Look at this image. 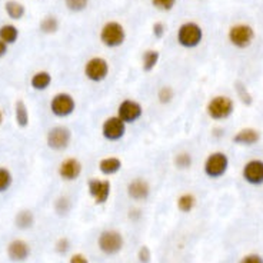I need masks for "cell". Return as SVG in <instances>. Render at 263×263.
Returning <instances> with one entry per match:
<instances>
[{
  "mask_svg": "<svg viewBox=\"0 0 263 263\" xmlns=\"http://www.w3.org/2000/svg\"><path fill=\"white\" fill-rule=\"evenodd\" d=\"M229 42L232 43L234 48L238 49H246L253 43L254 39V30L252 26L246 24V23H239L234 24L229 29L228 33Z\"/></svg>",
  "mask_w": 263,
  "mask_h": 263,
  "instance_id": "30bf717a",
  "label": "cell"
},
{
  "mask_svg": "<svg viewBox=\"0 0 263 263\" xmlns=\"http://www.w3.org/2000/svg\"><path fill=\"white\" fill-rule=\"evenodd\" d=\"M14 222H16V226L22 230L30 229L32 226L34 224V214L28 209H23L20 212H18L16 218H14Z\"/></svg>",
  "mask_w": 263,
  "mask_h": 263,
  "instance_id": "7402d4cb",
  "label": "cell"
},
{
  "mask_svg": "<svg viewBox=\"0 0 263 263\" xmlns=\"http://www.w3.org/2000/svg\"><path fill=\"white\" fill-rule=\"evenodd\" d=\"M83 172V164L76 158H68L59 164L58 173L64 182H74L80 178Z\"/></svg>",
  "mask_w": 263,
  "mask_h": 263,
  "instance_id": "9a60e30c",
  "label": "cell"
},
{
  "mask_svg": "<svg viewBox=\"0 0 263 263\" xmlns=\"http://www.w3.org/2000/svg\"><path fill=\"white\" fill-rule=\"evenodd\" d=\"M69 263H89V260H88V258H86L84 254H82V253H74L70 258Z\"/></svg>",
  "mask_w": 263,
  "mask_h": 263,
  "instance_id": "74e56055",
  "label": "cell"
},
{
  "mask_svg": "<svg viewBox=\"0 0 263 263\" xmlns=\"http://www.w3.org/2000/svg\"><path fill=\"white\" fill-rule=\"evenodd\" d=\"M233 112H234V103L229 96L218 94L206 104V113L212 120H226L232 116Z\"/></svg>",
  "mask_w": 263,
  "mask_h": 263,
  "instance_id": "3957f363",
  "label": "cell"
},
{
  "mask_svg": "<svg viewBox=\"0 0 263 263\" xmlns=\"http://www.w3.org/2000/svg\"><path fill=\"white\" fill-rule=\"evenodd\" d=\"M76 110V100L68 92L56 93L50 100V112L59 119H66Z\"/></svg>",
  "mask_w": 263,
  "mask_h": 263,
  "instance_id": "ba28073f",
  "label": "cell"
},
{
  "mask_svg": "<svg viewBox=\"0 0 263 263\" xmlns=\"http://www.w3.org/2000/svg\"><path fill=\"white\" fill-rule=\"evenodd\" d=\"M150 184L143 178H134L126 186V193L134 202H144L150 196Z\"/></svg>",
  "mask_w": 263,
  "mask_h": 263,
  "instance_id": "4fadbf2b",
  "label": "cell"
},
{
  "mask_svg": "<svg viewBox=\"0 0 263 263\" xmlns=\"http://www.w3.org/2000/svg\"><path fill=\"white\" fill-rule=\"evenodd\" d=\"M138 259H139L140 263H150V260H152V252H150L149 246H146V244L140 246V249L138 252Z\"/></svg>",
  "mask_w": 263,
  "mask_h": 263,
  "instance_id": "836d02e7",
  "label": "cell"
},
{
  "mask_svg": "<svg viewBox=\"0 0 263 263\" xmlns=\"http://www.w3.org/2000/svg\"><path fill=\"white\" fill-rule=\"evenodd\" d=\"M242 178L244 182L252 186H262L263 184V160L252 159L244 163L242 169Z\"/></svg>",
  "mask_w": 263,
  "mask_h": 263,
  "instance_id": "5bb4252c",
  "label": "cell"
},
{
  "mask_svg": "<svg viewBox=\"0 0 263 263\" xmlns=\"http://www.w3.org/2000/svg\"><path fill=\"white\" fill-rule=\"evenodd\" d=\"M159 60H160V52L156 49H148L142 56V70L144 73H150L156 69Z\"/></svg>",
  "mask_w": 263,
  "mask_h": 263,
  "instance_id": "d6986e66",
  "label": "cell"
},
{
  "mask_svg": "<svg viewBox=\"0 0 263 263\" xmlns=\"http://www.w3.org/2000/svg\"><path fill=\"white\" fill-rule=\"evenodd\" d=\"M229 169V158L224 152H212L204 160L203 172L209 179H220Z\"/></svg>",
  "mask_w": 263,
  "mask_h": 263,
  "instance_id": "8992f818",
  "label": "cell"
},
{
  "mask_svg": "<svg viewBox=\"0 0 263 263\" xmlns=\"http://www.w3.org/2000/svg\"><path fill=\"white\" fill-rule=\"evenodd\" d=\"M52 83V74L46 70H40L36 72L30 79V86L34 89V90L43 92L46 89H49Z\"/></svg>",
  "mask_w": 263,
  "mask_h": 263,
  "instance_id": "ffe728a7",
  "label": "cell"
},
{
  "mask_svg": "<svg viewBox=\"0 0 263 263\" xmlns=\"http://www.w3.org/2000/svg\"><path fill=\"white\" fill-rule=\"evenodd\" d=\"M109 72H110V64L102 56L90 58L89 60L84 63V68H83L84 78L89 82H92V83L104 82L108 79V76H109Z\"/></svg>",
  "mask_w": 263,
  "mask_h": 263,
  "instance_id": "5b68a950",
  "label": "cell"
},
{
  "mask_svg": "<svg viewBox=\"0 0 263 263\" xmlns=\"http://www.w3.org/2000/svg\"><path fill=\"white\" fill-rule=\"evenodd\" d=\"M54 209H56L58 214H60V216H63V214H68V213L70 212V209H72L70 199H69V198H66V196H60V198L56 200V203H54Z\"/></svg>",
  "mask_w": 263,
  "mask_h": 263,
  "instance_id": "4dcf8cb0",
  "label": "cell"
},
{
  "mask_svg": "<svg viewBox=\"0 0 263 263\" xmlns=\"http://www.w3.org/2000/svg\"><path fill=\"white\" fill-rule=\"evenodd\" d=\"M240 263H263V258L260 254H256V253H252V254H248L244 256Z\"/></svg>",
  "mask_w": 263,
  "mask_h": 263,
  "instance_id": "8d00e7d4",
  "label": "cell"
},
{
  "mask_svg": "<svg viewBox=\"0 0 263 263\" xmlns=\"http://www.w3.org/2000/svg\"><path fill=\"white\" fill-rule=\"evenodd\" d=\"M176 40L183 49H196L203 40V29L196 22H184L176 33Z\"/></svg>",
  "mask_w": 263,
  "mask_h": 263,
  "instance_id": "7a4b0ae2",
  "label": "cell"
},
{
  "mask_svg": "<svg viewBox=\"0 0 263 263\" xmlns=\"http://www.w3.org/2000/svg\"><path fill=\"white\" fill-rule=\"evenodd\" d=\"M122 168H123V162H122L120 158L118 156H106V158H102L99 163H98V169L103 176H113V174H118L120 172Z\"/></svg>",
  "mask_w": 263,
  "mask_h": 263,
  "instance_id": "e0dca14e",
  "label": "cell"
},
{
  "mask_svg": "<svg viewBox=\"0 0 263 263\" xmlns=\"http://www.w3.org/2000/svg\"><path fill=\"white\" fill-rule=\"evenodd\" d=\"M30 254V246L24 240L16 239L8 246V256L12 262H24Z\"/></svg>",
  "mask_w": 263,
  "mask_h": 263,
  "instance_id": "2e32d148",
  "label": "cell"
},
{
  "mask_svg": "<svg viewBox=\"0 0 263 263\" xmlns=\"http://www.w3.org/2000/svg\"><path fill=\"white\" fill-rule=\"evenodd\" d=\"M126 29L124 26L116 20L106 22L102 26L100 33H99V39H100L102 44L108 49H118L124 44L126 42Z\"/></svg>",
  "mask_w": 263,
  "mask_h": 263,
  "instance_id": "6da1fadb",
  "label": "cell"
},
{
  "mask_svg": "<svg viewBox=\"0 0 263 263\" xmlns=\"http://www.w3.org/2000/svg\"><path fill=\"white\" fill-rule=\"evenodd\" d=\"M116 116L120 118L126 124H134L142 119L143 106L134 99H123L118 106Z\"/></svg>",
  "mask_w": 263,
  "mask_h": 263,
  "instance_id": "8fae6325",
  "label": "cell"
},
{
  "mask_svg": "<svg viewBox=\"0 0 263 263\" xmlns=\"http://www.w3.org/2000/svg\"><path fill=\"white\" fill-rule=\"evenodd\" d=\"M19 38V30L13 24H3L0 28V40H3L6 44H13L16 43Z\"/></svg>",
  "mask_w": 263,
  "mask_h": 263,
  "instance_id": "cb8c5ba5",
  "label": "cell"
},
{
  "mask_svg": "<svg viewBox=\"0 0 263 263\" xmlns=\"http://www.w3.org/2000/svg\"><path fill=\"white\" fill-rule=\"evenodd\" d=\"M2 122H3V113L0 110V124H2Z\"/></svg>",
  "mask_w": 263,
  "mask_h": 263,
  "instance_id": "ab89813d",
  "label": "cell"
},
{
  "mask_svg": "<svg viewBox=\"0 0 263 263\" xmlns=\"http://www.w3.org/2000/svg\"><path fill=\"white\" fill-rule=\"evenodd\" d=\"M174 89H173L172 86H169V84H164L162 86L159 90H158V102L163 104V106H166V104H169V103H172L173 99H174Z\"/></svg>",
  "mask_w": 263,
  "mask_h": 263,
  "instance_id": "83f0119b",
  "label": "cell"
},
{
  "mask_svg": "<svg viewBox=\"0 0 263 263\" xmlns=\"http://www.w3.org/2000/svg\"><path fill=\"white\" fill-rule=\"evenodd\" d=\"M152 33L156 39H162L163 36H164V33H166V24H164L163 22H156V23H153Z\"/></svg>",
  "mask_w": 263,
  "mask_h": 263,
  "instance_id": "d590c367",
  "label": "cell"
},
{
  "mask_svg": "<svg viewBox=\"0 0 263 263\" xmlns=\"http://www.w3.org/2000/svg\"><path fill=\"white\" fill-rule=\"evenodd\" d=\"M233 143L239 146H253L260 140V132L253 128L240 129L233 136Z\"/></svg>",
  "mask_w": 263,
  "mask_h": 263,
  "instance_id": "ac0fdd59",
  "label": "cell"
},
{
  "mask_svg": "<svg viewBox=\"0 0 263 263\" xmlns=\"http://www.w3.org/2000/svg\"><path fill=\"white\" fill-rule=\"evenodd\" d=\"M8 53V44L3 40H0V58H3Z\"/></svg>",
  "mask_w": 263,
  "mask_h": 263,
  "instance_id": "f35d334b",
  "label": "cell"
},
{
  "mask_svg": "<svg viewBox=\"0 0 263 263\" xmlns=\"http://www.w3.org/2000/svg\"><path fill=\"white\" fill-rule=\"evenodd\" d=\"M14 119H16L18 126L22 129L29 126V109L22 99H19L14 104Z\"/></svg>",
  "mask_w": 263,
  "mask_h": 263,
  "instance_id": "44dd1931",
  "label": "cell"
},
{
  "mask_svg": "<svg viewBox=\"0 0 263 263\" xmlns=\"http://www.w3.org/2000/svg\"><path fill=\"white\" fill-rule=\"evenodd\" d=\"M173 164L179 170H188L190 169L193 164V156L189 152H179L174 154L173 158Z\"/></svg>",
  "mask_w": 263,
  "mask_h": 263,
  "instance_id": "d4e9b609",
  "label": "cell"
},
{
  "mask_svg": "<svg viewBox=\"0 0 263 263\" xmlns=\"http://www.w3.org/2000/svg\"><path fill=\"white\" fill-rule=\"evenodd\" d=\"M178 0H150L152 6L154 9L160 12H170L174 9Z\"/></svg>",
  "mask_w": 263,
  "mask_h": 263,
  "instance_id": "d6a6232c",
  "label": "cell"
},
{
  "mask_svg": "<svg viewBox=\"0 0 263 263\" xmlns=\"http://www.w3.org/2000/svg\"><path fill=\"white\" fill-rule=\"evenodd\" d=\"M88 190L90 198L94 200V204H104L109 200L112 192V183L109 179H99V178H92L88 182Z\"/></svg>",
  "mask_w": 263,
  "mask_h": 263,
  "instance_id": "7c38bea8",
  "label": "cell"
},
{
  "mask_svg": "<svg viewBox=\"0 0 263 263\" xmlns=\"http://www.w3.org/2000/svg\"><path fill=\"white\" fill-rule=\"evenodd\" d=\"M89 2L90 0H64V4H66V9L72 13H80L88 9Z\"/></svg>",
  "mask_w": 263,
  "mask_h": 263,
  "instance_id": "f1b7e54d",
  "label": "cell"
},
{
  "mask_svg": "<svg viewBox=\"0 0 263 263\" xmlns=\"http://www.w3.org/2000/svg\"><path fill=\"white\" fill-rule=\"evenodd\" d=\"M100 130L104 140L110 143L120 142L128 133V124L114 114V116H109L103 120Z\"/></svg>",
  "mask_w": 263,
  "mask_h": 263,
  "instance_id": "9c48e42d",
  "label": "cell"
},
{
  "mask_svg": "<svg viewBox=\"0 0 263 263\" xmlns=\"http://www.w3.org/2000/svg\"><path fill=\"white\" fill-rule=\"evenodd\" d=\"M72 130L68 126L63 124H58L49 129L48 134H46V143L48 148L54 150V152H63L66 150L72 143Z\"/></svg>",
  "mask_w": 263,
  "mask_h": 263,
  "instance_id": "52a82bcc",
  "label": "cell"
},
{
  "mask_svg": "<svg viewBox=\"0 0 263 263\" xmlns=\"http://www.w3.org/2000/svg\"><path fill=\"white\" fill-rule=\"evenodd\" d=\"M40 30L46 34H53L59 30V19L56 16H46L40 22Z\"/></svg>",
  "mask_w": 263,
  "mask_h": 263,
  "instance_id": "4316f807",
  "label": "cell"
},
{
  "mask_svg": "<svg viewBox=\"0 0 263 263\" xmlns=\"http://www.w3.org/2000/svg\"><path fill=\"white\" fill-rule=\"evenodd\" d=\"M4 10L8 13V16L13 19V20H20L24 16V6L19 3V2H16V0H9V2H6V4H4Z\"/></svg>",
  "mask_w": 263,
  "mask_h": 263,
  "instance_id": "603a6c76",
  "label": "cell"
},
{
  "mask_svg": "<svg viewBox=\"0 0 263 263\" xmlns=\"http://www.w3.org/2000/svg\"><path fill=\"white\" fill-rule=\"evenodd\" d=\"M123 244H124L123 234L114 229L103 230L98 238V248L106 256H116L118 253H120Z\"/></svg>",
  "mask_w": 263,
  "mask_h": 263,
  "instance_id": "277c9868",
  "label": "cell"
},
{
  "mask_svg": "<svg viewBox=\"0 0 263 263\" xmlns=\"http://www.w3.org/2000/svg\"><path fill=\"white\" fill-rule=\"evenodd\" d=\"M54 249H56V252L59 253V254L68 253L69 252V249H70V240H69L68 238H62V239L58 240L56 246H54Z\"/></svg>",
  "mask_w": 263,
  "mask_h": 263,
  "instance_id": "e575fe53",
  "label": "cell"
},
{
  "mask_svg": "<svg viewBox=\"0 0 263 263\" xmlns=\"http://www.w3.org/2000/svg\"><path fill=\"white\" fill-rule=\"evenodd\" d=\"M12 183H13V176H12L10 170L0 166V193L9 190Z\"/></svg>",
  "mask_w": 263,
  "mask_h": 263,
  "instance_id": "f546056e",
  "label": "cell"
},
{
  "mask_svg": "<svg viewBox=\"0 0 263 263\" xmlns=\"http://www.w3.org/2000/svg\"><path fill=\"white\" fill-rule=\"evenodd\" d=\"M196 206V198L192 193H183L178 198V209L183 213L192 212Z\"/></svg>",
  "mask_w": 263,
  "mask_h": 263,
  "instance_id": "484cf974",
  "label": "cell"
},
{
  "mask_svg": "<svg viewBox=\"0 0 263 263\" xmlns=\"http://www.w3.org/2000/svg\"><path fill=\"white\" fill-rule=\"evenodd\" d=\"M234 89H236V92H238V96L240 98V100L244 103V104H252V94L248 92V89H246V86L243 84L242 82H236L234 83Z\"/></svg>",
  "mask_w": 263,
  "mask_h": 263,
  "instance_id": "1f68e13d",
  "label": "cell"
}]
</instances>
